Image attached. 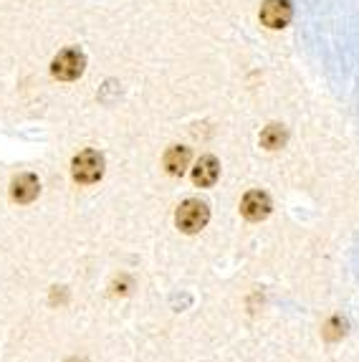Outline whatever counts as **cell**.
<instances>
[{
  "label": "cell",
  "mask_w": 359,
  "mask_h": 362,
  "mask_svg": "<svg viewBox=\"0 0 359 362\" xmlns=\"http://www.w3.org/2000/svg\"><path fill=\"white\" fill-rule=\"evenodd\" d=\"M210 221V208L205 206L203 200H185L182 206L177 208V213H175V223H177V228L182 230V233H200V230L208 226Z\"/></svg>",
  "instance_id": "obj_1"
},
{
  "label": "cell",
  "mask_w": 359,
  "mask_h": 362,
  "mask_svg": "<svg viewBox=\"0 0 359 362\" xmlns=\"http://www.w3.org/2000/svg\"><path fill=\"white\" fill-rule=\"evenodd\" d=\"M71 175L76 182H84V185H91V182L102 180L104 175V157L96 150H84L81 155L73 157L71 163Z\"/></svg>",
  "instance_id": "obj_2"
},
{
  "label": "cell",
  "mask_w": 359,
  "mask_h": 362,
  "mask_svg": "<svg viewBox=\"0 0 359 362\" xmlns=\"http://www.w3.org/2000/svg\"><path fill=\"white\" fill-rule=\"evenodd\" d=\"M86 69V56L78 49H64L51 64V74L61 81H73L84 74Z\"/></svg>",
  "instance_id": "obj_3"
},
{
  "label": "cell",
  "mask_w": 359,
  "mask_h": 362,
  "mask_svg": "<svg viewBox=\"0 0 359 362\" xmlns=\"http://www.w3.org/2000/svg\"><path fill=\"white\" fill-rule=\"evenodd\" d=\"M291 16H293L291 0H266L264 6H261V21L269 28L276 30L286 28L291 23Z\"/></svg>",
  "instance_id": "obj_4"
},
{
  "label": "cell",
  "mask_w": 359,
  "mask_h": 362,
  "mask_svg": "<svg viewBox=\"0 0 359 362\" xmlns=\"http://www.w3.org/2000/svg\"><path fill=\"white\" fill-rule=\"evenodd\" d=\"M38 193H41V182H38V177L33 175V173H23V175L16 177L11 185V198L16 200V203H20V206L33 203V200L38 198Z\"/></svg>",
  "instance_id": "obj_5"
},
{
  "label": "cell",
  "mask_w": 359,
  "mask_h": 362,
  "mask_svg": "<svg viewBox=\"0 0 359 362\" xmlns=\"http://www.w3.org/2000/svg\"><path fill=\"white\" fill-rule=\"evenodd\" d=\"M240 213L248 218V221H264L271 213V198L264 190H251L246 193L243 203H240Z\"/></svg>",
  "instance_id": "obj_6"
},
{
  "label": "cell",
  "mask_w": 359,
  "mask_h": 362,
  "mask_svg": "<svg viewBox=\"0 0 359 362\" xmlns=\"http://www.w3.org/2000/svg\"><path fill=\"white\" fill-rule=\"evenodd\" d=\"M220 175V163L213 155H205L198 160V165L192 168V182L198 187H213Z\"/></svg>",
  "instance_id": "obj_7"
},
{
  "label": "cell",
  "mask_w": 359,
  "mask_h": 362,
  "mask_svg": "<svg viewBox=\"0 0 359 362\" xmlns=\"http://www.w3.org/2000/svg\"><path fill=\"white\" fill-rule=\"evenodd\" d=\"M187 165H190V147H182V145L170 147L167 155H165V168H167L170 175L182 177Z\"/></svg>",
  "instance_id": "obj_8"
},
{
  "label": "cell",
  "mask_w": 359,
  "mask_h": 362,
  "mask_svg": "<svg viewBox=\"0 0 359 362\" xmlns=\"http://www.w3.org/2000/svg\"><path fill=\"white\" fill-rule=\"evenodd\" d=\"M286 127L283 124H269V127L261 132V147L266 150H281L286 145Z\"/></svg>",
  "instance_id": "obj_9"
},
{
  "label": "cell",
  "mask_w": 359,
  "mask_h": 362,
  "mask_svg": "<svg viewBox=\"0 0 359 362\" xmlns=\"http://www.w3.org/2000/svg\"><path fill=\"white\" fill-rule=\"evenodd\" d=\"M347 334V320L344 317H331L326 325H324V337L329 339V342H336Z\"/></svg>",
  "instance_id": "obj_10"
},
{
  "label": "cell",
  "mask_w": 359,
  "mask_h": 362,
  "mask_svg": "<svg viewBox=\"0 0 359 362\" xmlns=\"http://www.w3.org/2000/svg\"><path fill=\"white\" fill-rule=\"evenodd\" d=\"M69 362H76V360H69Z\"/></svg>",
  "instance_id": "obj_11"
}]
</instances>
